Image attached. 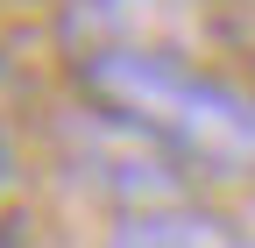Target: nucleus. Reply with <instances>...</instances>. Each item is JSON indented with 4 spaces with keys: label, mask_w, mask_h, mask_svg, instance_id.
Wrapping results in <instances>:
<instances>
[{
    "label": "nucleus",
    "mask_w": 255,
    "mask_h": 248,
    "mask_svg": "<svg viewBox=\"0 0 255 248\" xmlns=\"http://www.w3.org/2000/svg\"><path fill=\"white\" fill-rule=\"evenodd\" d=\"M71 78L92 114L142 135L170 170L255 184V85H234L184 50H85Z\"/></svg>",
    "instance_id": "obj_1"
},
{
    "label": "nucleus",
    "mask_w": 255,
    "mask_h": 248,
    "mask_svg": "<svg viewBox=\"0 0 255 248\" xmlns=\"http://www.w3.org/2000/svg\"><path fill=\"white\" fill-rule=\"evenodd\" d=\"M100 248H255V241H248V227H234L227 213H213V206L163 199V206L121 213Z\"/></svg>",
    "instance_id": "obj_2"
},
{
    "label": "nucleus",
    "mask_w": 255,
    "mask_h": 248,
    "mask_svg": "<svg viewBox=\"0 0 255 248\" xmlns=\"http://www.w3.org/2000/svg\"><path fill=\"white\" fill-rule=\"evenodd\" d=\"M7 170H14V156H7V142H0V184H7Z\"/></svg>",
    "instance_id": "obj_3"
},
{
    "label": "nucleus",
    "mask_w": 255,
    "mask_h": 248,
    "mask_svg": "<svg viewBox=\"0 0 255 248\" xmlns=\"http://www.w3.org/2000/svg\"><path fill=\"white\" fill-rule=\"evenodd\" d=\"M7 85H14V71H7V57H0V92H7Z\"/></svg>",
    "instance_id": "obj_4"
}]
</instances>
